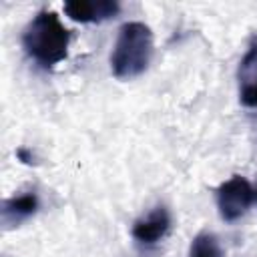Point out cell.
I'll return each mask as SVG.
<instances>
[{
    "mask_svg": "<svg viewBox=\"0 0 257 257\" xmlns=\"http://www.w3.org/2000/svg\"><path fill=\"white\" fill-rule=\"evenodd\" d=\"M38 207H40V201H38L36 191H26L22 195L4 199L2 207H0V221H2L4 229L18 227L20 223H24L32 215H36Z\"/></svg>",
    "mask_w": 257,
    "mask_h": 257,
    "instance_id": "cell-7",
    "label": "cell"
},
{
    "mask_svg": "<svg viewBox=\"0 0 257 257\" xmlns=\"http://www.w3.org/2000/svg\"><path fill=\"white\" fill-rule=\"evenodd\" d=\"M70 30L54 10H40L22 32L26 54L44 68H52L68 56Z\"/></svg>",
    "mask_w": 257,
    "mask_h": 257,
    "instance_id": "cell-1",
    "label": "cell"
},
{
    "mask_svg": "<svg viewBox=\"0 0 257 257\" xmlns=\"http://www.w3.org/2000/svg\"><path fill=\"white\" fill-rule=\"evenodd\" d=\"M16 157H18L24 165H34V155H32V151H28V149H24V147H20V149L16 151Z\"/></svg>",
    "mask_w": 257,
    "mask_h": 257,
    "instance_id": "cell-9",
    "label": "cell"
},
{
    "mask_svg": "<svg viewBox=\"0 0 257 257\" xmlns=\"http://www.w3.org/2000/svg\"><path fill=\"white\" fill-rule=\"evenodd\" d=\"M171 229V213L165 205L155 207L149 215L141 217L133 225V237L143 245H155L161 241Z\"/></svg>",
    "mask_w": 257,
    "mask_h": 257,
    "instance_id": "cell-6",
    "label": "cell"
},
{
    "mask_svg": "<svg viewBox=\"0 0 257 257\" xmlns=\"http://www.w3.org/2000/svg\"><path fill=\"white\" fill-rule=\"evenodd\" d=\"M255 199H257V191H255Z\"/></svg>",
    "mask_w": 257,
    "mask_h": 257,
    "instance_id": "cell-10",
    "label": "cell"
},
{
    "mask_svg": "<svg viewBox=\"0 0 257 257\" xmlns=\"http://www.w3.org/2000/svg\"><path fill=\"white\" fill-rule=\"evenodd\" d=\"M237 82H239L241 104L255 108L257 106V34L249 38L247 50L237 68Z\"/></svg>",
    "mask_w": 257,
    "mask_h": 257,
    "instance_id": "cell-4",
    "label": "cell"
},
{
    "mask_svg": "<svg viewBox=\"0 0 257 257\" xmlns=\"http://www.w3.org/2000/svg\"><path fill=\"white\" fill-rule=\"evenodd\" d=\"M64 12L74 22H102L114 18L120 12L116 0H68L64 2Z\"/></svg>",
    "mask_w": 257,
    "mask_h": 257,
    "instance_id": "cell-5",
    "label": "cell"
},
{
    "mask_svg": "<svg viewBox=\"0 0 257 257\" xmlns=\"http://www.w3.org/2000/svg\"><path fill=\"white\" fill-rule=\"evenodd\" d=\"M153 30L139 20L124 22L118 28L112 52H110V70L120 80H131L141 76L153 58Z\"/></svg>",
    "mask_w": 257,
    "mask_h": 257,
    "instance_id": "cell-2",
    "label": "cell"
},
{
    "mask_svg": "<svg viewBox=\"0 0 257 257\" xmlns=\"http://www.w3.org/2000/svg\"><path fill=\"white\" fill-rule=\"evenodd\" d=\"M253 201L255 189L241 175H233L229 181L217 187V209L221 219L227 223H235L237 219H241L249 211Z\"/></svg>",
    "mask_w": 257,
    "mask_h": 257,
    "instance_id": "cell-3",
    "label": "cell"
},
{
    "mask_svg": "<svg viewBox=\"0 0 257 257\" xmlns=\"http://www.w3.org/2000/svg\"><path fill=\"white\" fill-rule=\"evenodd\" d=\"M189 257H225L219 239L209 233L203 231L199 235H195V239L191 241V249H189Z\"/></svg>",
    "mask_w": 257,
    "mask_h": 257,
    "instance_id": "cell-8",
    "label": "cell"
}]
</instances>
